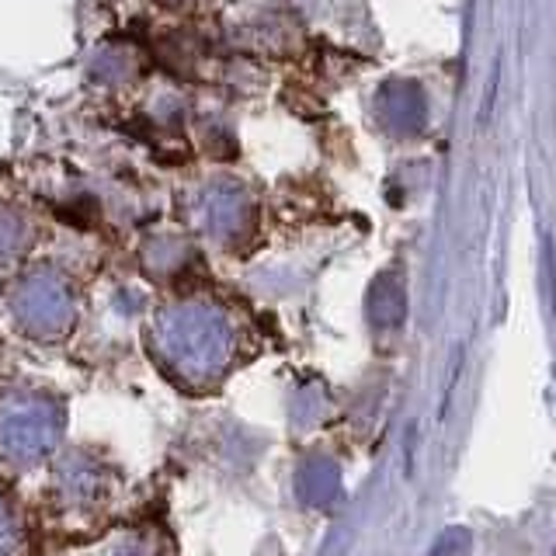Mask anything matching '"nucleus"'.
<instances>
[{
  "instance_id": "nucleus-1",
  "label": "nucleus",
  "mask_w": 556,
  "mask_h": 556,
  "mask_svg": "<svg viewBox=\"0 0 556 556\" xmlns=\"http://www.w3.org/2000/svg\"><path fill=\"white\" fill-rule=\"evenodd\" d=\"M11 546V525H7V515L0 511V553Z\"/></svg>"
}]
</instances>
